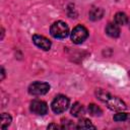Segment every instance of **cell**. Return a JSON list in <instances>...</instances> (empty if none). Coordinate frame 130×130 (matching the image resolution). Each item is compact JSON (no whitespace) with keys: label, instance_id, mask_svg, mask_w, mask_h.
Masks as SVG:
<instances>
[{"label":"cell","instance_id":"cell-1","mask_svg":"<svg viewBox=\"0 0 130 130\" xmlns=\"http://www.w3.org/2000/svg\"><path fill=\"white\" fill-rule=\"evenodd\" d=\"M95 94H96L98 99L100 101H102L103 103H105L110 110L123 111V110L126 109V105L122 100H120L117 96H114V95L110 94L109 92H107V91H105L103 89H98Z\"/></svg>","mask_w":130,"mask_h":130},{"label":"cell","instance_id":"cell-2","mask_svg":"<svg viewBox=\"0 0 130 130\" xmlns=\"http://www.w3.org/2000/svg\"><path fill=\"white\" fill-rule=\"evenodd\" d=\"M50 32H51L52 37H54L56 39H64L69 34V27L65 22L59 20V21L54 22L51 25Z\"/></svg>","mask_w":130,"mask_h":130},{"label":"cell","instance_id":"cell-3","mask_svg":"<svg viewBox=\"0 0 130 130\" xmlns=\"http://www.w3.org/2000/svg\"><path fill=\"white\" fill-rule=\"evenodd\" d=\"M51 107H52V110H53L54 113L61 114V113L65 112L68 109V107H69V100H68L67 96L60 94V95H58V96H56L54 99V101L52 102Z\"/></svg>","mask_w":130,"mask_h":130},{"label":"cell","instance_id":"cell-4","mask_svg":"<svg viewBox=\"0 0 130 130\" xmlns=\"http://www.w3.org/2000/svg\"><path fill=\"white\" fill-rule=\"evenodd\" d=\"M87 36H88L87 29L83 25H77L73 28L70 37H71V41L74 44H81L86 40Z\"/></svg>","mask_w":130,"mask_h":130},{"label":"cell","instance_id":"cell-5","mask_svg":"<svg viewBox=\"0 0 130 130\" xmlns=\"http://www.w3.org/2000/svg\"><path fill=\"white\" fill-rule=\"evenodd\" d=\"M50 90V85L47 82L36 81L28 86V92L32 95H43Z\"/></svg>","mask_w":130,"mask_h":130},{"label":"cell","instance_id":"cell-6","mask_svg":"<svg viewBox=\"0 0 130 130\" xmlns=\"http://www.w3.org/2000/svg\"><path fill=\"white\" fill-rule=\"evenodd\" d=\"M30 111L36 114V115H46L48 113V106L45 102L40 101V100H35L30 103V107H29Z\"/></svg>","mask_w":130,"mask_h":130},{"label":"cell","instance_id":"cell-7","mask_svg":"<svg viewBox=\"0 0 130 130\" xmlns=\"http://www.w3.org/2000/svg\"><path fill=\"white\" fill-rule=\"evenodd\" d=\"M32 42L34 44L39 47L40 49L42 50H45V51H48L51 49V42L45 38L44 36H41V35H34L32 36Z\"/></svg>","mask_w":130,"mask_h":130},{"label":"cell","instance_id":"cell-8","mask_svg":"<svg viewBox=\"0 0 130 130\" xmlns=\"http://www.w3.org/2000/svg\"><path fill=\"white\" fill-rule=\"evenodd\" d=\"M106 32L111 38H118L120 36V28L117 23H108L106 26Z\"/></svg>","mask_w":130,"mask_h":130},{"label":"cell","instance_id":"cell-9","mask_svg":"<svg viewBox=\"0 0 130 130\" xmlns=\"http://www.w3.org/2000/svg\"><path fill=\"white\" fill-rule=\"evenodd\" d=\"M103 15H104V10L100 7H93L89 10V18L93 21L101 19Z\"/></svg>","mask_w":130,"mask_h":130},{"label":"cell","instance_id":"cell-10","mask_svg":"<svg viewBox=\"0 0 130 130\" xmlns=\"http://www.w3.org/2000/svg\"><path fill=\"white\" fill-rule=\"evenodd\" d=\"M71 114H72V116L77 117V118L83 116L84 115V108H83V106L81 104H79V103H75L72 106V108H71Z\"/></svg>","mask_w":130,"mask_h":130},{"label":"cell","instance_id":"cell-11","mask_svg":"<svg viewBox=\"0 0 130 130\" xmlns=\"http://www.w3.org/2000/svg\"><path fill=\"white\" fill-rule=\"evenodd\" d=\"M114 19H115V23H117L118 25H124V24H126V23L128 22V17H127V15H126L125 13H123V12H118V13H116Z\"/></svg>","mask_w":130,"mask_h":130},{"label":"cell","instance_id":"cell-12","mask_svg":"<svg viewBox=\"0 0 130 130\" xmlns=\"http://www.w3.org/2000/svg\"><path fill=\"white\" fill-rule=\"evenodd\" d=\"M76 128H78V129H89V128L95 129V126H93V125L91 124V122H90L88 119H81V120L78 122Z\"/></svg>","mask_w":130,"mask_h":130},{"label":"cell","instance_id":"cell-13","mask_svg":"<svg viewBox=\"0 0 130 130\" xmlns=\"http://www.w3.org/2000/svg\"><path fill=\"white\" fill-rule=\"evenodd\" d=\"M88 113L91 115V116H101L102 114H103V111H102V109L99 107V106H96L95 104H90L89 106H88Z\"/></svg>","mask_w":130,"mask_h":130},{"label":"cell","instance_id":"cell-14","mask_svg":"<svg viewBox=\"0 0 130 130\" xmlns=\"http://www.w3.org/2000/svg\"><path fill=\"white\" fill-rule=\"evenodd\" d=\"M11 123V117L9 114L7 113H3L1 115V129H5L7 128Z\"/></svg>","mask_w":130,"mask_h":130},{"label":"cell","instance_id":"cell-15","mask_svg":"<svg viewBox=\"0 0 130 130\" xmlns=\"http://www.w3.org/2000/svg\"><path fill=\"white\" fill-rule=\"evenodd\" d=\"M114 120L117 122H124V121H130V114L120 112L114 116Z\"/></svg>","mask_w":130,"mask_h":130},{"label":"cell","instance_id":"cell-16","mask_svg":"<svg viewBox=\"0 0 130 130\" xmlns=\"http://www.w3.org/2000/svg\"><path fill=\"white\" fill-rule=\"evenodd\" d=\"M48 128L51 129V128H62V127H60V126H58V125H56V124H50V125L48 126Z\"/></svg>","mask_w":130,"mask_h":130},{"label":"cell","instance_id":"cell-17","mask_svg":"<svg viewBox=\"0 0 130 130\" xmlns=\"http://www.w3.org/2000/svg\"><path fill=\"white\" fill-rule=\"evenodd\" d=\"M1 71H2V77H1V79H3V78H4V74H5V73H4V69L2 68Z\"/></svg>","mask_w":130,"mask_h":130},{"label":"cell","instance_id":"cell-18","mask_svg":"<svg viewBox=\"0 0 130 130\" xmlns=\"http://www.w3.org/2000/svg\"><path fill=\"white\" fill-rule=\"evenodd\" d=\"M129 76H130V71H129Z\"/></svg>","mask_w":130,"mask_h":130}]
</instances>
